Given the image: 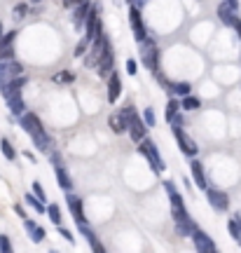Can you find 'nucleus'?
<instances>
[{"label":"nucleus","mask_w":241,"mask_h":253,"mask_svg":"<svg viewBox=\"0 0 241 253\" xmlns=\"http://www.w3.org/2000/svg\"><path fill=\"white\" fill-rule=\"evenodd\" d=\"M0 91H2V99L7 101L12 115H24V113H26V103H24V96H21V89H19V87H14L12 82H7V84L0 87Z\"/></svg>","instance_id":"f257e3e1"},{"label":"nucleus","mask_w":241,"mask_h":253,"mask_svg":"<svg viewBox=\"0 0 241 253\" xmlns=\"http://www.w3.org/2000/svg\"><path fill=\"white\" fill-rule=\"evenodd\" d=\"M122 113L126 115V131H129V136H131L134 141H143L145 134H148V125H145V120L138 118V115H136V110L131 108V106H126Z\"/></svg>","instance_id":"f03ea898"},{"label":"nucleus","mask_w":241,"mask_h":253,"mask_svg":"<svg viewBox=\"0 0 241 253\" xmlns=\"http://www.w3.org/2000/svg\"><path fill=\"white\" fill-rule=\"evenodd\" d=\"M108 52H110V40H108V38L101 33L98 38H94V40H91L89 54H87L84 63H87V66H98V61H101V59H103Z\"/></svg>","instance_id":"7ed1b4c3"},{"label":"nucleus","mask_w":241,"mask_h":253,"mask_svg":"<svg viewBox=\"0 0 241 253\" xmlns=\"http://www.w3.org/2000/svg\"><path fill=\"white\" fill-rule=\"evenodd\" d=\"M141 45H143L141 56H143V63L148 66V71L155 73V75H160V49H157V45H155V40L145 38Z\"/></svg>","instance_id":"20e7f679"},{"label":"nucleus","mask_w":241,"mask_h":253,"mask_svg":"<svg viewBox=\"0 0 241 253\" xmlns=\"http://www.w3.org/2000/svg\"><path fill=\"white\" fill-rule=\"evenodd\" d=\"M141 153L145 155V160L150 162V167L155 169V173H161L164 169H166V164H164V160H161L157 145L152 143V141H148V138H143V141H141Z\"/></svg>","instance_id":"39448f33"},{"label":"nucleus","mask_w":241,"mask_h":253,"mask_svg":"<svg viewBox=\"0 0 241 253\" xmlns=\"http://www.w3.org/2000/svg\"><path fill=\"white\" fill-rule=\"evenodd\" d=\"M173 223H176V232L183 237H192V232L197 230L195 220L190 218L188 211H173Z\"/></svg>","instance_id":"423d86ee"},{"label":"nucleus","mask_w":241,"mask_h":253,"mask_svg":"<svg viewBox=\"0 0 241 253\" xmlns=\"http://www.w3.org/2000/svg\"><path fill=\"white\" fill-rule=\"evenodd\" d=\"M129 26H131V31H134V36L138 42H143L145 38H148V33H145V24H143V17H141V7H136V5H131L129 7Z\"/></svg>","instance_id":"0eeeda50"},{"label":"nucleus","mask_w":241,"mask_h":253,"mask_svg":"<svg viewBox=\"0 0 241 253\" xmlns=\"http://www.w3.org/2000/svg\"><path fill=\"white\" fill-rule=\"evenodd\" d=\"M19 125H21V129H24L28 136H36V134H40V131H45V126H42L40 118L33 115V113H24V115H19Z\"/></svg>","instance_id":"6e6552de"},{"label":"nucleus","mask_w":241,"mask_h":253,"mask_svg":"<svg viewBox=\"0 0 241 253\" xmlns=\"http://www.w3.org/2000/svg\"><path fill=\"white\" fill-rule=\"evenodd\" d=\"M206 199H208V204L215 211H227V207H230V197H227V192H223V190L206 188Z\"/></svg>","instance_id":"1a4fd4ad"},{"label":"nucleus","mask_w":241,"mask_h":253,"mask_svg":"<svg viewBox=\"0 0 241 253\" xmlns=\"http://www.w3.org/2000/svg\"><path fill=\"white\" fill-rule=\"evenodd\" d=\"M66 204H68V209H71L73 213V220L78 223V225H87V216H84V209H82V199L78 197V195H66Z\"/></svg>","instance_id":"9d476101"},{"label":"nucleus","mask_w":241,"mask_h":253,"mask_svg":"<svg viewBox=\"0 0 241 253\" xmlns=\"http://www.w3.org/2000/svg\"><path fill=\"white\" fill-rule=\"evenodd\" d=\"M173 134H176V141H178L180 150L188 155V157H195L199 148H197L195 141H192V138H190V136L185 134V131H183V126H176V129H173Z\"/></svg>","instance_id":"9b49d317"},{"label":"nucleus","mask_w":241,"mask_h":253,"mask_svg":"<svg viewBox=\"0 0 241 253\" xmlns=\"http://www.w3.org/2000/svg\"><path fill=\"white\" fill-rule=\"evenodd\" d=\"M192 242H195V249H197V251H201V253H213L215 251L213 239L206 235V232H201L199 227H197L195 232H192Z\"/></svg>","instance_id":"f8f14e48"},{"label":"nucleus","mask_w":241,"mask_h":253,"mask_svg":"<svg viewBox=\"0 0 241 253\" xmlns=\"http://www.w3.org/2000/svg\"><path fill=\"white\" fill-rule=\"evenodd\" d=\"M87 33L84 36L89 38V40H94V38L101 36V31H103V26H101V19H98V9H94V5H91V12H89V17H87Z\"/></svg>","instance_id":"ddd939ff"},{"label":"nucleus","mask_w":241,"mask_h":253,"mask_svg":"<svg viewBox=\"0 0 241 253\" xmlns=\"http://www.w3.org/2000/svg\"><path fill=\"white\" fill-rule=\"evenodd\" d=\"M120 96H122V78H120V73H110V78H108V101L115 103Z\"/></svg>","instance_id":"4468645a"},{"label":"nucleus","mask_w":241,"mask_h":253,"mask_svg":"<svg viewBox=\"0 0 241 253\" xmlns=\"http://www.w3.org/2000/svg\"><path fill=\"white\" fill-rule=\"evenodd\" d=\"M89 12H91V5L87 2V0L80 2V5H75V12H73V24H75V28H82L84 24H87Z\"/></svg>","instance_id":"2eb2a0df"},{"label":"nucleus","mask_w":241,"mask_h":253,"mask_svg":"<svg viewBox=\"0 0 241 253\" xmlns=\"http://www.w3.org/2000/svg\"><path fill=\"white\" fill-rule=\"evenodd\" d=\"M234 12H237V7H232L227 0L218 5V17H220V21H223L225 26H232V24H234V19H237V14H234Z\"/></svg>","instance_id":"dca6fc26"},{"label":"nucleus","mask_w":241,"mask_h":253,"mask_svg":"<svg viewBox=\"0 0 241 253\" xmlns=\"http://www.w3.org/2000/svg\"><path fill=\"white\" fill-rule=\"evenodd\" d=\"M190 169H192V178H195L197 188H201V190L208 188V183H206L204 167H201V162H199V160H192V164H190Z\"/></svg>","instance_id":"f3484780"},{"label":"nucleus","mask_w":241,"mask_h":253,"mask_svg":"<svg viewBox=\"0 0 241 253\" xmlns=\"http://www.w3.org/2000/svg\"><path fill=\"white\" fill-rule=\"evenodd\" d=\"M108 126L115 131V134H124L126 131V115L124 113H113L108 118Z\"/></svg>","instance_id":"a211bd4d"},{"label":"nucleus","mask_w":241,"mask_h":253,"mask_svg":"<svg viewBox=\"0 0 241 253\" xmlns=\"http://www.w3.org/2000/svg\"><path fill=\"white\" fill-rule=\"evenodd\" d=\"M113 66H115V56H113V49L108 52L101 61H98V66H96V71H98V75L101 78H110V73H113Z\"/></svg>","instance_id":"6ab92c4d"},{"label":"nucleus","mask_w":241,"mask_h":253,"mask_svg":"<svg viewBox=\"0 0 241 253\" xmlns=\"http://www.w3.org/2000/svg\"><path fill=\"white\" fill-rule=\"evenodd\" d=\"M54 173H56V181H59V185H61L66 192H71V188H73V178H71V173L63 169V164H56L54 167Z\"/></svg>","instance_id":"aec40b11"},{"label":"nucleus","mask_w":241,"mask_h":253,"mask_svg":"<svg viewBox=\"0 0 241 253\" xmlns=\"http://www.w3.org/2000/svg\"><path fill=\"white\" fill-rule=\"evenodd\" d=\"M24 227H26V232L31 235V239H33V242H38V244H40V242L45 239V230H42V227H38L31 218H24Z\"/></svg>","instance_id":"412c9836"},{"label":"nucleus","mask_w":241,"mask_h":253,"mask_svg":"<svg viewBox=\"0 0 241 253\" xmlns=\"http://www.w3.org/2000/svg\"><path fill=\"white\" fill-rule=\"evenodd\" d=\"M78 230H80L82 235L87 237V242H89V246H91V251H98V253H103V251H106V249H103V244L98 242V237L94 235V232H91V230H89L87 225H78Z\"/></svg>","instance_id":"4be33fe9"},{"label":"nucleus","mask_w":241,"mask_h":253,"mask_svg":"<svg viewBox=\"0 0 241 253\" xmlns=\"http://www.w3.org/2000/svg\"><path fill=\"white\" fill-rule=\"evenodd\" d=\"M33 138V145H36L40 153H49V145H52V138L47 136V131H40V134L31 136Z\"/></svg>","instance_id":"5701e85b"},{"label":"nucleus","mask_w":241,"mask_h":253,"mask_svg":"<svg viewBox=\"0 0 241 253\" xmlns=\"http://www.w3.org/2000/svg\"><path fill=\"white\" fill-rule=\"evenodd\" d=\"M169 94L188 96V94H192V84H190V82H171V84H169Z\"/></svg>","instance_id":"b1692460"},{"label":"nucleus","mask_w":241,"mask_h":253,"mask_svg":"<svg viewBox=\"0 0 241 253\" xmlns=\"http://www.w3.org/2000/svg\"><path fill=\"white\" fill-rule=\"evenodd\" d=\"M26 204H28V207H31V209H36L38 213H47L45 202H42V199H40V197H36L33 192H31V195H26Z\"/></svg>","instance_id":"393cba45"},{"label":"nucleus","mask_w":241,"mask_h":253,"mask_svg":"<svg viewBox=\"0 0 241 253\" xmlns=\"http://www.w3.org/2000/svg\"><path fill=\"white\" fill-rule=\"evenodd\" d=\"M180 108H183V110H199V108H201V101L197 99V96H192V94H188V96H183Z\"/></svg>","instance_id":"a878e982"},{"label":"nucleus","mask_w":241,"mask_h":253,"mask_svg":"<svg viewBox=\"0 0 241 253\" xmlns=\"http://www.w3.org/2000/svg\"><path fill=\"white\" fill-rule=\"evenodd\" d=\"M0 150H2V155L7 157L9 162H14V160H17V150L12 148V143H9L7 138H0Z\"/></svg>","instance_id":"bb28decb"},{"label":"nucleus","mask_w":241,"mask_h":253,"mask_svg":"<svg viewBox=\"0 0 241 253\" xmlns=\"http://www.w3.org/2000/svg\"><path fill=\"white\" fill-rule=\"evenodd\" d=\"M171 199V209L173 211H185V202H183V197L178 195V190H173V192H166Z\"/></svg>","instance_id":"cd10ccee"},{"label":"nucleus","mask_w":241,"mask_h":253,"mask_svg":"<svg viewBox=\"0 0 241 253\" xmlns=\"http://www.w3.org/2000/svg\"><path fill=\"white\" fill-rule=\"evenodd\" d=\"M47 216H49L54 225H61V209H59V204H49L47 207Z\"/></svg>","instance_id":"c85d7f7f"},{"label":"nucleus","mask_w":241,"mask_h":253,"mask_svg":"<svg viewBox=\"0 0 241 253\" xmlns=\"http://www.w3.org/2000/svg\"><path fill=\"white\" fill-rule=\"evenodd\" d=\"M178 108H180V103L176 99H169V103H166V122H173V118L178 115Z\"/></svg>","instance_id":"c756f323"},{"label":"nucleus","mask_w":241,"mask_h":253,"mask_svg":"<svg viewBox=\"0 0 241 253\" xmlns=\"http://www.w3.org/2000/svg\"><path fill=\"white\" fill-rule=\"evenodd\" d=\"M89 45H91V40L84 36L80 42H78V47H75V56H84L87 52H89Z\"/></svg>","instance_id":"7c9ffc66"},{"label":"nucleus","mask_w":241,"mask_h":253,"mask_svg":"<svg viewBox=\"0 0 241 253\" xmlns=\"http://www.w3.org/2000/svg\"><path fill=\"white\" fill-rule=\"evenodd\" d=\"M230 235L234 237V239H237V242H239V235H241V223H239V216H234L232 220H230Z\"/></svg>","instance_id":"2f4dec72"},{"label":"nucleus","mask_w":241,"mask_h":253,"mask_svg":"<svg viewBox=\"0 0 241 253\" xmlns=\"http://www.w3.org/2000/svg\"><path fill=\"white\" fill-rule=\"evenodd\" d=\"M143 120H145V125H148V126H155V125H157V118H155V110H152V108H145Z\"/></svg>","instance_id":"473e14b6"},{"label":"nucleus","mask_w":241,"mask_h":253,"mask_svg":"<svg viewBox=\"0 0 241 253\" xmlns=\"http://www.w3.org/2000/svg\"><path fill=\"white\" fill-rule=\"evenodd\" d=\"M0 251L2 253H12V242L7 235H0Z\"/></svg>","instance_id":"72a5a7b5"},{"label":"nucleus","mask_w":241,"mask_h":253,"mask_svg":"<svg viewBox=\"0 0 241 253\" xmlns=\"http://www.w3.org/2000/svg\"><path fill=\"white\" fill-rule=\"evenodd\" d=\"M33 195H36V197H40L42 199V202H47V195H45V190H42V185H40V181H33Z\"/></svg>","instance_id":"f704fd0d"},{"label":"nucleus","mask_w":241,"mask_h":253,"mask_svg":"<svg viewBox=\"0 0 241 253\" xmlns=\"http://www.w3.org/2000/svg\"><path fill=\"white\" fill-rule=\"evenodd\" d=\"M54 82H73V73H68V71L56 73V75H54Z\"/></svg>","instance_id":"c9c22d12"},{"label":"nucleus","mask_w":241,"mask_h":253,"mask_svg":"<svg viewBox=\"0 0 241 253\" xmlns=\"http://www.w3.org/2000/svg\"><path fill=\"white\" fill-rule=\"evenodd\" d=\"M126 73H129V75H136V73H138V63H136L134 59H126Z\"/></svg>","instance_id":"e433bc0d"},{"label":"nucleus","mask_w":241,"mask_h":253,"mask_svg":"<svg viewBox=\"0 0 241 253\" xmlns=\"http://www.w3.org/2000/svg\"><path fill=\"white\" fill-rule=\"evenodd\" d=\"M26 12H28V5H24V2H21V5H17V7H14V17H17V19L26 17Z\"/></svg>","instance_id":"4c0bfd02"},{"label":"nucleus","mask_w":241,"mask_h":253,"mask_svg":"<svg viewBox=\"0 0 241 253\" xmlns=\"http://www.w3.org/2000/svg\"><path fill=\"white\" fill-rule=\"evenodd\" d=\"M59 232H61L63 239H68V242H75V239H73V232H71V230H66V227H59Z\"/></svg>","instance_id":"58836bf2"},{"label":"nucleus","mask_w":241,"mask_h":253,"mask_svg":"<svg viewBox=\"0 0 241 253\" xmlns=\"http://www.w3.org/2000/svg\"><path fill=\"white\" fill-rule=\"evenodd\" d=\"M232 28H234V31H237V36H239V38H241V19H239V17L234 19V24H232Z\"/></svg>","instance_id":"ea45409f"},{"label":"nucleus","mask_w":241,"mask_h":253,"mask_svg":"<svg viewBox=\"0 0 241 253\" xmlns=\"http://www.w3.org/2000/svg\"><path fill=\"white\" fill-rule=\"evenodd\" d=\"M129 5H136V7H143V5H148V0H126Z\"/></svg>","instance_id":"a19ab883"},{"label":"nucleus","mask_w":241,"mask_h":253,"mask_svg":"<svg viewBox=\"0 0 241 253\" xmlns=\"http://www.w3.org/2000/svg\"><path fill=\"white\" fill-rule=\"evenodd\" d=\"M14 211H17V216H21V220L26 218V211H24V207H21V204H17V207H14Z\"/></svg>","instance_id":"79ce46f5"},{"label":"nucleus","mask_w":241,"mask_h":253,"mask_svg":"<svg viewBox=\"0 0 241 253\" xmlns=\"http://www.w3.org/2000/svg\"><path fill=\"white\" fill-rule=\"evenodd\" d=\"M63 2H66V7H75V5H80L84 0H63Z\"/></svg>","instance_id":"37998d69"},{"label":"nucleus","mask_w":241,"mask_h":253,"mask_svg":"<svg viewBox=\"0 0 241 253\" xmlns=\"http://www.w3.org/2000/svg\"><path fill=\"white\" fill-rule=\"evenodd\" d=\"M227 2H230L232 7H239V0H227Z\"/></svg>","instance_id":"c03bdc74"},{"label":"nucleus","mask_w":241,"mask_h":253,"mask_svg":"<svg viewBox=\"0 0 241 253\" xmlns=\"http://www.w3.org/2000/svg\"><path fill=\"white\" fill-rule=\"evenodd\" d=\"M239 223H241V216H239ZM239 244H241V235H239Z\"/></svg>","instance_id":"a18cd8bd"},{"label":"nucleus","mask_w":241,"mask_h":253,"mask_svg":"<svg viewBox=\"0 0 241 253\" xmlns=\"http://www.w3.org/2000/svg\"><path fill=\"white\" fill-rule=\"evenodd\" d=\"M33 2H40V0H33Z\"/></svg>","instance_id":"49530a36"}]
</instances>
